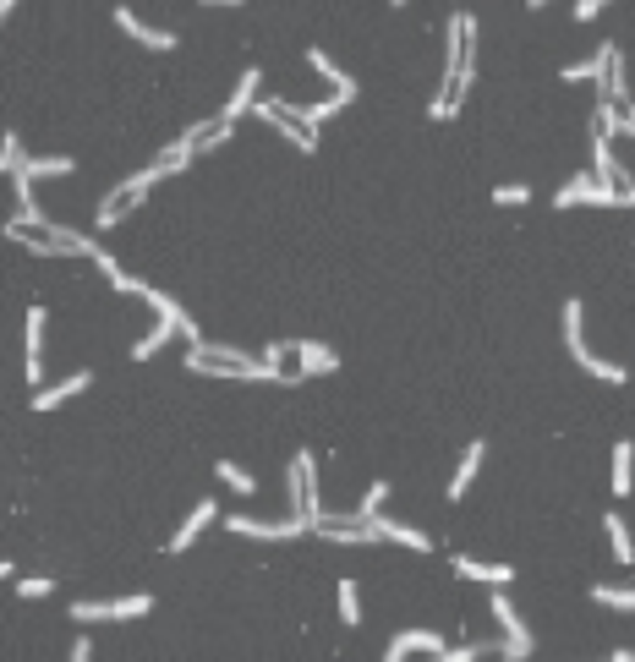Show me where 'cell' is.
Instances as JSON below:
<instances>
[{
  "label": "cell",
  "instance_id": "obj_1",
  "mask_svg": "<svg viewBox=\"0 0 635 662\" xmlns=\"http://www.w3.org/2000/svg\"><path fill=\"white\" fill-rule=\"evenodd\" d=\"M187 373H203V378H241V383H263V378H274V383H302V373H274L263 356H247V351H236V345H187Z\"/></svg>",
  "mask_w": 635,
  "mask_h": 662
},
{
  "label": "cell",
  "instance_id": "obj_17",
  "mask_svg": "<svg viewBox=\"0 0 635 662\" xmlns=\"http://www.w3.org/2000/svg\"><path fill=\"white\" fill-rule=\"evenodd\" d=\"M411 652H444V635L438 630H400L395 641L384 646V662H406Z\"/></svg>",
  "mask_w": 635,
  "mask_h": 662
},
{
  "label": "cell",
  "instance_id": "obj_16",
  "mask_svg": "<svg viewBox=\"0 0 635 662\" xmlns=\"http://www.w3.org/2000/svg\"><path fill=\"white\" fill-rule=\"evenodd\" d=\"M258 88H263V72H258V66H247V72H241V83H236V94H230V99H225V110H219V121L236 126L241 115H247L252 104H258Z\"/></svg>",
  "mask_w": 635,
  "mask_h": 662
},
{
  "label": "cell",
  "instance_id": "obj_10",
  "mask_svg": "<svg viewBox=\"0 0 635 662\" xmlns=\"http://www.w3.org/2000/svg\"><path fill=\"white\" fill-rule=\"evenodd\" d=\"M44 323H50V312L28 307V356H22V373H28L33 389H44Z\"/></svg>",
  "mask_w": 635,
  "mask_h": 662
},
{
  "label": "cell",
  "instance_id": "obj_5",
  "mask_svg": "<svg viewBox=\"0 0 635 662\" xmlns=\"http://www.w3.org/2000/svg\"><path fill=\"white\" fill-rule=\"evenodd\" d=\"M493 619H499V630H504V657H510V662H521V657L537 652V641H531L526 619L515 613V602L504 597V586H493Z\"/></svg>",
  "mask_w": 635,
  "mask_h": 662
},
{
  "label": "cell",
  "instance_id": "obj_20",
  "mask_svg": "<svg viewBox=\"0 0 635 662\" xmlns=\"http://www.w3.org/2000/svg\"><path fill=\"white\" fill-rule=\"evenodd\" d=\"M0 236H6V241H17V247H28L33 258H55V252H61V247H55V241L39 230V225H22L17 214H11L6 225H0Z\"/></svg>",
  "mask_w": 635,
  "mask_h": 662
},
{
  "label": "cell",
  "instance_id": "obj_37",
  "mask_svg": "<svg viewBox=\"0 0 635 662\" xmlns=\"http://www.w3.org/2000/svg\"><path fill=\"white\" fill-rule=\"evenodd\" d=\"M285 356H291V340H274L269 351H263V362H269L274 373H285Z\"/></svg>",
  "mask_w": 635,
  "mask_h": 662
},
{
  "label": "cell",
  "instance_id": "obj_9",
  "mask_svg": "<svg viewBox=\"0 0 635 662\" xmlns=\"http://www.w3.org/2000/svg\"><path fill=\"white\" fill-rule=\"evenodd\" d=\"M115 28H121V33H132V39L143 44V50H159V55H165V50H176V33H165V28H148V22L137 17L132 6H115Z\"/></svg>",
  "mask_w": 635,
  "mask_h": 662
},
{
  "label": "cell",
  "instance_id": "obj_39",
  "mask_svg": "<svg viewBox=\"0 0 635 662\" xmlns=\"http://www.w3.org/2000/svg\"><path fill=\"white\" fill-rule=\"evenodd\" d=\"M66 662H94V646H88V635H77L72 652H66Z\"/></svg>",
  "mask_w": 635,
  "mask_h": 662
},
{
  "label": "cell",
  "instance_id": "obj_38",
  "mask_svg": "<svg viewBox=\"0 0 635 662\" xmlns=\"http://www.w3.org/2000/svg\"><path fill=\"white\" fill-rule=\"evenodd\" d=\"M603 6H608V0H575V6H570V17H575V22H592Z\"/></svg>",
  "mask_w": 635,
  "mask_h": 662
},
{
  "label": "cell",
  "instance_id": "obj_43",
  "mask_svg": "<svg viewBox=\"0 0 635 662\" xmlns=\"http://www.w3.org/2000/svg\"><path fill=\"white\" fill-rule=\"evenodd\" d=\"M526 6H531V11H542V6H553V0H526Z\"/></svg>",
  "mask_w": 635,
  "mask_h": 662
},
{
  "label": "cell",
  "instance_id": "obj_11",
  "mask_svg": "<svg viewBox=\"0 0 635 662\" xmlns=\"http://www.w3.org/2000/svg\"><path fill=\"white\" fill-rule=\"evenodd\" d=\"M367 526L378 531V542H400V548H411V553H433V537L427 531H417V526H406V520H389L384 509H378Z\"/></svg>",
  "mask_w": 635,
  "mask_h": 662
},
{
  "label": "cell",
  "instance_id": "obj_8",
  "mask_svg": "<svg viewBox=\"0 0 635 662\" xmlns=\"http://www.w3.org/2000/svg\"><path fill=\"white\" fill-rule=\"evenodd\" d=\"M214 520H219V504H214V498H198V504H192V515L181 520V531H176V537L165 542V553H187L192 542H198L203 531L214 526Z\"/></svg>",
  "mask_w": 635,
  "mask_h": 662
},
{
  "label": "cell",
  "instance_id": "obj_33",
  "mask_svg": "<svg viewBox=\"0 0 635 662\" xmlns=\"http://www.w3.org/2000/svg\"><path fill=\"white\" fill-rule=\"evenodd\" d=\"M22 159H28V154H22V137H17V132H6V137H0V176H11V170H17Z\"/></svg>",
  "mask_w": 635,
  "mask_h": 662
},
{
  "label": "cell",
  "instance_id": "obj_34",
  "mask_svg": "<svg viewBox=\"0 0 635 662\" xmlns=\"http://www.w3.org/2000/svg\"><path fill=\"white\" fill-rule=\"evenodd\" d=\"M526 197H531V187H526V181H510V187H493V203H499V208H521Z\"/></svg>",
  "mask_w": 635,
  "mask_h": 662
},
{
  "label": "cell",
  "instance_id": "obj_3",
  "mask_svg": "<svg viewBox=\"0 0 635 662\" xmlns=\"http://www.w3.org/2000/svg\"><path fill=\"white\" fill-rule=\"evenodd\" d=\"M143 613H154V597H148V591H137V597H115V602H72V608H66V619H77L88 630V624L143 619Z\"/></svg>",
  "mask_w": 635,
  "mask_h": 662
},
{
  "label": "cell",
  "instance_id": "obj_23",
  "mask_svg": "<svg viewBox=\"0 0 635 662\" xmlns=\"http://www.w3.org/2000/svg\"><path fill=\"white\" fill-rule=\"evenodd\" d=\"M132 208H137V197H126L121 187H110L105 197H99V214H94V225H99V230H115L126 214H132Z\"/></svg>",
  "mask_w": 635,
  "mask_h": 662
},
{
  "label": "cell",
  "instance_id": "obj_7",
  "mask_svg": "<svg viewBox=\"0 0 635 662\" xmlns=\"http://www.w3.org/2000/svg\"><path fill=\"white\" fill-rule=\"evenodd\" d=\"M575 203H592V208H619V187H603L597 176H570L559 192H553V208H575Z\"/></svg>",
  "mask_w": 635,
  "mask_h": 662
},
{
  "label": "cell",
  "instance_id": "obj_24",
  "mask_svg": "<svg viewBox=\"0 0 635 662\" xmlns=\"http://www.w3.org/2000/svg\"><path fill=\"white\" fill-rule=\"evenodd\" d=\"M635 493V444L619 438L614 444V498H630Z\"/></svg>",
  "mask_w": 635,
  "mask_h": 662
},
{
  "label": "cell",
  "instance_id": "obj_15",
  "mask_svg": "<svg viewBox=\"0 0 635 662\" xmlns=\"http://www.w3.org/2000/svg\"><path fill=\"white\" fill-rule=\"evenodd\" d=\"M482 455H488V444H482V438H471L466 444V455H460V466H455V476H449V504H460V498L471 493V482H477V471H482Z\"/></svg>",
  "mask_w": 635,
  "mask_h": 662
},
{
  "label": "cell",
  "instance_id": "obj_18",
  "mask_svg": "<svg viewBox=\"0 0 635 662\" xmlns=\"http://www.w3.org/2000/svg\"><path fill=\"white\" fill-rule=\"evenodd\" d=\"M608 55H614V44H597L586 61H570L564 66V83H597V88H608Z\"/></svg>",
  "mask_w": 635,
  "mask_h": 662
},
{
  "label": "cell",
  "instance_id": "obj_25",
  "mask_svg": "<svg viewBox=\"0 0 635 662\" xmlns=\"http://www.w3.org/2000/svg\"><path fill=\"white\" fill-rule=\"evenodd\" d=\"M603 531H608V542H614V559L630 569V564H635V537H630L625 515H603Z\"/></svg>",
  "mask_w": 635,
  "mask_h": 662
},
{
  "label": "cell",
  "instance_id": "obj_44",
  "mask_svg": "<svg viewBox=\"0 0 635 662\" xmlns=\"http://www.w3.org/2000/svg\"><path fill=\"white\" fill-rule=\"evenodd\" d=\"M614 662H635V652H614Z\"/></svg>",
  "mask_w": 635,
  "mask_h": 662
},
{
  "label": "cell",
  "instance_id": "obj_19",
  "mask_svg": "<svg viewBox=\"0 0 635 662\" xmlns=\"http://www.w3.org/2000/svg\"><path fill=\"white\" fill-rule=\"evenodd\" d=\"M291 356H302V367H296V373H302V378H318V373H340V356H334L329 345H318V340H291Z\"/></svg>",
  "mask_w": 635,
  "mask_h": 662
},
{
  "label": "cell",
  "instance_id": "obj_31",
  "mask_svg": "<svg viewBox=\"0 0 635 662\" xmlns=\"http://www.w3.org/2000/svg\"><path fill=\"white\" fill-rule=\"evenodd\" d=\"M384 498H389V482H373V487L362 493V504L351 509V520H356V526H367V520H373L378 509H384Z\"/></svg>",
  "mask_w": 635,
  "mask_h": 662
},
{
  "label": "cell",
  "instance_id": "obj_12",
  "mask_svg": "<svg viewBox=\"0 0 635 662\" xmlns=\"http://www.w3.org/2000/svg\"><path fill=\"white\" fill-rule=\"evenodd\" d=\"M88 383H94V373H88V367H77V373H66L61 383H44V389H33V411H55V405H66L72 400V394H83Z\"/></svg>",
  "mask_w": 635,
  "mask_h": 662
},
{
  "label": "cell",
  "instance_id": "obj_13",
  "mask_svg": "<svg viewBox=\"0 0 635 662\" xmlns=\"http://www.w3.org/2000/svg\"><path fill=\"white\" fill-rule=\"evenodd\" d=\"M449 569L455 575H466V580H477V586H510L515 580V569L510 564H482V559H466V553H449Z\"/></svg>",
  "mask_w": 635,
  "mask_h": 662
},
{
  "label": "cell",
  "instance_id": "obj_21",
  "mask_svg": "<svg viewBox=\"0 0 635 662\" xmlns=\"http://www.w3.org/2000/svg\"><path fill=\"white\" fill-rule=\"evenodd\" d=\"M280 110H285V115H291V121H302V126H307V132H318V126H323V121H334V115H340V110H345V104H340V99H334V94H329V99H318V104H291V99H280Z\"/></svg>",
  "mask_w": 635,
  "mask_h": 662
},
{
  "label": "cell",
  "instance_id": "obj_30",
  "mask_svg": "<svg viewBox=\"0 0 635 662\" xmlns=\"http://www.w3.org/2000/svg\"><path fill=\"white\" fill-rule=\"evenodd\" d=\"M285 493H291V515L307 520V471H302V460H291V471H285Z\"/></svg>",
  "mask_w": 635,
  "mask_h": 662
},
{
  "label": "cell",
  "instance_id": "obj_32",
  "mask_svg": "<svg viewBox=\"0 0 635 662\" xmlns=\"http://www.w3.org/2000/svg\"><path fill=\"white\" fill-rule=\"evenodd\" d=\"M55 591V575H22L17 580V597L22 602H39V597H50Z\"/></svg>",
  "mask_w": 635,
  "mask_h": 662
},
{
  "label": "cell",
  "instance_id": "obj_27",
  "mask_svg": "<svg viewBox=\"0 0 635 662\" xmlns=\"http://www.w3.org/2000/svg\"><path fill=\"white\" fill-rule=\"evenodd\" d=\"M214 476L230 487V493H258V476H252L247 466H236V460H219V466H214Z\"/></svg>",
  "mask_w": 635,
  "mask_h": 662
},
{
  "label": "cell",
  "instance_id": "obj_28",
  "mask_svg": "<svg viewBox=\"0 0 635 662\" xmlns=\"http://www.w3.org/2000/svg\"><path fill=\"white\" fill-rule=\"evenodd\" d=\"M334 597H340V624H351V630H356V624H362V591H356V580L345 575Z\"/></svg>",
  "mask_w": 635,
  "mask_h": 662
},
{
  "label": "cell",
  "instance_id": "obj_14",
  "mask_svg": "<svg viewBox=\"0 0 635 662\" xmlns=\"http://www.w3.org/2000/svg\"><path fill=\"white\" fill-rule=\"evenodd\" d=\"M307 66H313L323 83L334 88V99H340V104H351V99H356V77H351V72H340L329 50H318V44H313V50H307Z\"/></svg>",
  "mask_w": 635,
  "mask_h": 662
},
{
  "label": "cell",
  "instance_id": "obj_46",
  "mask_svg": "<svg viewBox=\"0 0 635 662\" xmlns=\"http://www.w3.org/2000/svg\"><path fill=\"white\" fill-rule=\"evenodd\" d=\"M608 662H614V657H608Z\"/></svg>",
  "mask_w": 635,
  "mask_h": 662
},
{
  "label": "cell",
  "instance_id": "obj_4",
  "mask_svg": "<svg viewBox=\"0 0 635 662\" xmlns=\"http://www.w3.org/2000/svg\"><path fill=\"white\" fill-rule=\"evenodd\" d=\"M225 531L230 537H252V542H296V537H307V520L302 515H291V520H252V515H225Z\"/></svg>",
  "mask_w": 635,
  "mask_h": 662
},
{
  "label": "cell",
  "instance_id": "obj_2",
  "mask_svg": "<svg viewBox=\"0 0 635 662\" xmlns=\"http://www.w3.org/2000/svg\"><path fill=\"white\" fill-rule=\"evenodd\" d=\"M581 323H586V307L581 301H564V351H570V362L581 367V373H592L597 383H630V367H619V362H603V356H592L586 351V334H581Z\"/></svg>",
  "mask_w": 635,
  "mask_h": 662
},
{
  "label": "cell",
  "instance_id": "obj_40",
  "mask_svg": "<svg viewBox=\"0 0 635 662\" xmlns=\"http://www.w3.org/2000/svg\"><path fill=\"white\" fill-rule=\"evenodd\" d=\"M198 6H247V0H198Z\"/></svg>",
  "mask_w": 635,
  "mask_h": 662
},
{
  "label": "cell",
  "instance_id": "obj_36",
  "mask_svg": "<svg viewBox=\"0 0 635 662\" xmlns=\"http://www.w3.org/2000/svg\"><path fill=\"white\" fill-rule=\"evenodd\" d=\"M477 657H482V646H455V652L444 646V652H433V662H477Z\"/></svg>",
  "mask_w": 635,
  "mask_h": 662
},
{
  "label": "cell",
  "instance_id": "obj_45",
  "mask_svg": "<svg viewBox=\"0 0 635 662\" xmlns=\"http://www.w3.org/2000/svg\"><path fill=\"white\" fill-rule=\"evenodd\" d=\"M389 6H406V0H389Z\"/></svg>",
  "mask_w": 635,
  "mask_h": 662
},
{
  "label": "cell",
  "instance_id": "obj_22",
  "mask_svg": "<svg viewBox=\"0 0 635 662\" xmlns=\"http://www.w3.org/2000/svg\"><path fill=\"white\" fill-rule=\"evenodd\" d=\"M77 170V159L72 154H50V159H22L11 176H22V181H44V176H72Z\"/></svg>",
  "mask_w": 635,
  "mask_h": 662
},
{
  "label": "cell",
  "instance_id": "obj_42",
  "mask_svg": "<svg viewBox=\"0 0 635 662\" xmlns=\"http://www.w3.org/2000/svg\"><path fill=\"white\" fill-rule=\"evenodd\" d=\"M11 575H17V569H11L6 559H0V580H11Z\"/></svg>",
  "mask_w": 635,
  "mask_h": 662
},
{
  "label": "cell",
  "instance_id": "obj_29",
  "mask_svg": "<svg viewBox=\"0 0 635 662\" xmlns=\"http://www.w3.org/2000/svg\"><path fill=\"white\" fill-rule=\"evenodd\" d=\"M592 602H597V608L635 613V586H592Z\"/></svg>",
  "mask_w": 635,
  "mask_h": 662
},
{
  "label": "cell",
  "instance_id": "obj_26",
  "mask_svg": "<svg viewBox=\"0 0 635 662\" xmlns=\"http://www.w3.org/2000/svg\"><path fill=\"white\" fill-rule=\"evenodd\" d=\"M170 340H176V323H170V318H159L154 329H148L143 340L132 345V362H148V356H154V351H165Z\"/></svg>",
  "mask_w": 635,
  "mask_h": 662
},
{
  "label": "cell",
  "instance_id": "obj_35",
  "mask_svg": "<svg viewBox=\"0 0 635 662\" xmlns=\"http://www.w3.org/2000/svg\"><path fill=\"white\" fill-rule=\"evenodd\" d=\"M88 263H94V269L99 274H105V280L115 285V280H121V263H115V252H105V247H99V241H94V252H88Z\"/></svg>",
  "mask_w": 635,
  "mask_h": 662
},
{
  "label": "cell",
  "instance_id": "obj_6",
  "mask_svg": "<svg viewBox=\"0 0 635 662\" xmlns=\"http://www.w3.org/2000/svg\"><path fill=\"white\" fill-rule=\"evenodd\" d=\"M252 115H258V121H269L274 132H280L285 143H291V148H302V154H318V132H307L302 121H291V115L280 110V99H263V94H258V104H252Z\"/></svg>",
  "mask_w": 635,
  "mask_h": 662
},
{
  "label": "cell",
  "instance_id": "obj_41",
  "mask_svg": "<svg viewBox=\"0 0 635 662\" xmlns=\"http://www.w3.org/2000/svg\"><path fill=\"white\" fill-rule=\"evenodd\" d=\"M11 6H17V0H0V22H6V17H11Z\"/></svg>",
  "mask_w": 635,
  "mask_h": 662
}]
</instances>
